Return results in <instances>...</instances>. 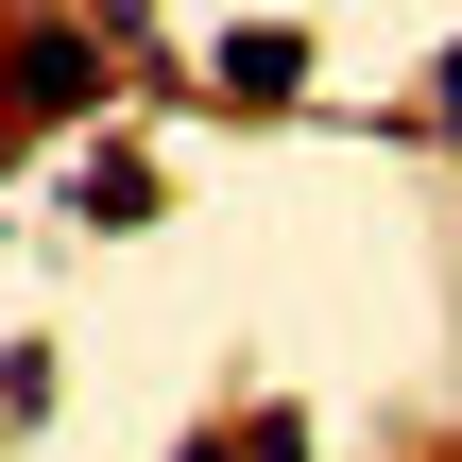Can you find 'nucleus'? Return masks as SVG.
I'll return each mask as SVG.
<instances>
[{
	"label": "nucleus",
	"mask_w": 462,
	"mask_h": 462,
	"mask_svg": "<svg viewBox=\"0 0 462 462\" xmlns=\"http://www.w3.org/2000/svg\"><path fill=\"white\" fill-rule=\"evenodd\" d=\"M429 120H446V137H462V51H446V86H429Z\"/></svg>",
	"instance_id": "nucleus-5"
},
{
	"label": "nucleus",
	"mask_w": 462,
	"mask_h": 462,
	"mask_svg": "<svg viewBox=\"0 0 462 462\" xmlns=\"http://www.w3.org/2000/svg\"><path fill=\"white\" fill-rule=\"evenodd\" d=\"M240 446H257V462H309V411H257Z\"/></svg>",
	"instance_id": "nucleus-4"
},
{
	"label": "nucleus",
	"mask_w": 462,
	"mask_h": 462,
	"mask_svg": "<svg viewBox=\"0 0 462 462\" xmlns=\"http://www.w3.org/2000/svg\"><path fill=\"white\" fill-rule=\"evenodd\" d=\"M69 206L120 240V223H154V171H137V154H86V171H69Z\"/></svg>",
	"instance_id": "nucleus-3"
},
{
	"label": "nucleus",
	"mask_w": 462,
	"mask_h": 462,
	"mask_svg": "<svg viewBox=\"0 0 462 462\" xmlns=\"http://www.w3.org/2000/svg\"><path fill=\"white\" fill-rule=\"evenodd\" d=\"M0 86H17V120H86L120 69H103L86 34H17V51H0Z\"/></svg>",
	"instance_id": "nucleus-1"
},
{
	"label": "nucleus",
	"mask_w": 462,
	"mask_h": 462,
	"mask_svg": "<svg viewBox=\"0 0 462 462\" xmlns=\"http://www.w3.org/2000/svg\"><path fill=\"white\" fill-rule=\"evenodd\" d=\"M206 86H223V103H309V34H291V17H240V34L206 51Z\"/></svg>",
	"instance_id": "nucleus-2"
}]
</instances>
